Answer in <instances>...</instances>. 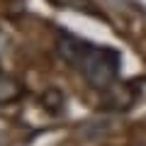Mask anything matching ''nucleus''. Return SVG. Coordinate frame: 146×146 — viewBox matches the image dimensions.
<instances>
[{"mask_svg": "<svg viewBox=\"0 0 146 146\" xmlns=\"http://www.w3.org/2000/svg\"><path fill=\"white\" fill-rule=\"evenodd\" d=\"M93 46H95V44L85 42V39H80V36H76V34H68V32H61L58 39H56L58 56H61V61L68 63L71 68H78Z\"/></svg>", "mask_w": 146, "mask_h": 146, "instance_id": "obj_2", "label": "nucleus"}, {"mask_svg": "<svg viewBox=\"0 0 146 146\" xmlns=\"http://www.w3.org/2000/svg\"><path fill=\"white\" fill-rule=\"evenodd\" d=\"M17 83L12 78H7L5 73H0V102H7V100L17 98Z\"/></svg>", "mask_w": 146, "mask_h": 146, "instance_id": "obj_3", "label": "nucleus"}, {"mask_svg": "<svg viewBox=\"0 0 146 146\" xmlns=\"http://www.w3.org/2000/svg\"><path fill=\"white\" fill-rule=\"evenodd\" d=\"M42 102L46 105L51 112H56V110H61V105H63V98H61V93L58 90H46V93L42 95Z\"/></svg>", "mask_w": 146, "mask_h": 146, "instance_id": "obj_4", "label": "nucleus"}, {"mask_svg": "<svg viewBox=\"0 0 146 146\" xmlns=\"http://www.w3.org/2000/svg\"><path fill=\"white\" fill-rule=\"evenodd\" d=\"M122 58L117 49L107 46H93L88 51V56L83 58V63L78 66L80 76L85 78V83L95 90H110L115 85L117 76H119Z\"/></svg>", "mask_w": 146, "mask_h": 146, "instance_id": "obj_1", "label": "nucleus"}]
</instances>
